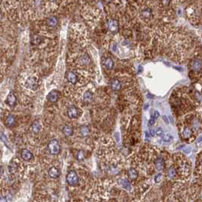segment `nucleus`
Here are the masks:
<instances>
[{
	"label": "nucleus",
	"mask_w": 202,
	"mask_h": 202,
	"mask_svg": "<svg viewBox=\"0 0 202 202\" xmlns=\"http://www.w3.org/2000/svg\"><path fill=\"white\" fill-rule=\"evenodd\" d=\"M5 103L9 107H13L15 106L16 103H17V97H16V96L15 95V93L13 92H10L8 94L6 100H5Z\"/></svg>",
	"instance_id": "6"
},
{
	"label": "nucleus",
	"mask_w": 202,
	"mask_h": 202,
	"mask_svg": "<svg viewBox=\"0 0 202 202\" xmlns=\"http://www.w3.org/2000/svg\"><path fill=\"white\" fill-rule=\"evenodd\" d=\"M141 15L144 18H147V19H150L152 16V10L149 8H146V9H143L141 11Z\"/></svg>",
	"instance_id": "20"
},
{
	"label": "nucleus",
	"mask_w": 202,
	"mask_h": 202,
	"mask_svg": "<svg viewBox=\"0 0 202 202\" xmlns=\"http://www.w3.org/2000/svg\"><path fill=\"white\" fill-rule=\"evenodd\" d=\"M154 166H155L156 169L157 170H162L164 167V161L162 158H157V160L154 161Z\"/></svg>",
	"instance_id": "17"
},
{
	"label": "nucleus",
	"mask_w": 202,
	"mask_h": 202,
	"mask_svg": "<svg viewBox=\"0 0 202 202\" xmlns=\"http://www.w3.org/2000/svg\"><path fill=\"white\" fill-rule=\"evenodd\" d=\"M48 151H49V153L52 155L59 154V153L60 152V145L59 141L56 139L50 141L48 144Z\"/></svg>",
	"instance_id": "2"
},
{
	"label": "nucleus",
	"mask_w": 202,
	"mask_h": 202,
	"mask_svg": "<svg viewBox=\"0 0 202 202\" xmlns=\"http://www.w3.org/2000/svg\"><path fill=\"white\" fill-rule=\"evenodd\" d=\"M81 63L85 65H87L91 63V59H90L88 55L85 54L84 56H82V57L81 58Z\"/></svg>",
	"instance_id": "26"
},
{
	"label": "nucleus",
	"mask_w": 202,
	"mask_h": 202,
	"mask_svg": "<svg viewBox=\"0 0 202 202\" xmlns=\"http://www.w3.org/2000/svg\"><path fill=\"white\" fill-rule=\"evenodd\" d=\"M62 132H63V134H64L66 137H71V136H72V135H73L74 130L71 126L65 125V126L63 127V129H62Z\"/></svg>",
	"instance_id": "14"
},
{
	"label": "nucleus",
	"mask_w": 202,
	"mask_h": 202,
	"mask_svg": "<svg viewBox=\"0 0 202 202\" xmlns=\"http://www.w3.org/2000/svg\"><path fill=\"white\" fill-rule=\"evenodd\" d=\"M163 119L164 120V122H166L167 124H169V119H168L167 115H163Z\"/></svg>",
	"instance_id": "35"
},
{
	"label": "nucleus",
	"mask_w": 202,
	"mask_h": 202,
	"mask_svg": "<svg viewBox=\"0 0 202 202\" xmlns=\"http://www.w3.org/2000/svg\"><path fill=\"white\" fill-rule=\"evenodd\" d=\"M93 100V93L90 91H86L84 94V100L86 103H91Z\"/></svg>",
	"instance_id": "23"
},
{
	"label": "nucleus",
	"mask_w": 202,
	"mask_h": 202,
	"mask_svg": "<svg viewBox=\"0 0 202 202\" xmlns=\"http://www.w3.org/2000/svg\"><path fill=\"white\" fill-rule=\"evenodd\" d=\"M21 158L23 160H26V161H30V160L33 159V154L27 149L22 150L21 153Z\"/></svg>",
	"instance_id": "7"
},
{
	"label": "nucleus",
	"mask_w": 202,
	"mask_h": 202,
	"mask_svg": "<svg viewBox=\"0 0 202 202\" xmlns=\"http://www.w3.org/2000/svg\"><path fill=\"white\" fill-rule=\"evenodd\" d=\"M80 133L81 135L83 136V137H88L91 134V131H90V129L88 128V126L87 125H82V126L80 128Z\"/></svg>",
	"instance_id": "18"
},
{
	"label": "nucleus",
	"mask_w": 202,
	"mask_h": 202,
	"mask_svg": "<svg viewBox=\"0 0 202 202\" xmlns=\"http://www.w3.org/2000/svg\"><path fill=\"white\" fill-rule=\"evenodd\" d=\"M86 157V154H85V152L83 150H80V151H78V153L76 154V158L78 160H85V158Z\"/></svg>",
	"instance_id": "25"
},
{
	"label": "nucleus",
	"mask_w": 202,
	"mask_h": 202,
	"mask_svg": "<svg viewBox=\"0 0 202 202\" xmlns=\"http://www.w3.org/2000/svg\"><path fill=\"white\" fill-rule=\"evenodd\" d=\"M171 139H172V137L170 135H169L167 136H165L164 138H163V140H164L165 141H167V142H168V141H169L171 140Z\"/></svg>",
	"instance_id": "33"
},
{
	"label": "nucleus",
	"mask_w": 202,
	"mask_h": 202,
	"mask_svg": "<svg viewBox=\"0 0 202 202\" xmlns=\"http://www.w3.org/2000/svg\"><path fill=\"white\" fill-rule=\"evenodd\" d=\"M107 27L109 32L113 34H116L119 30V23L117 22V21L114 20V19H109L107 21Z\"/></svg>",
	"instance_id": "3"
},
{
	"label": "nucleus",
	"mask_w": 202,
	"mask_h": 202,
	"mask_svg": "<svg viewBox=\"0 0 202 202\" xmlns=\"http://www.w3.org/2000/svg\"><path fill=\"white\" fill-rule=\"evenodd\" d=\"M25 85L26 87L31 89V90H36L38 87V81L37 78L34 77V76H31L27 78V79L25 81Z\"/></svg>",
	"instance_id": "4"
},
{
	"label": "nucleus",
	"mask_w": 202,
	"mask_h": 202,
	"mask_svg": "<svg viewBox=\"0 0 202 202\" xmlns=\"http://www.w3.org/2000/svg\"><path fill=\"white\" fill-rule=\"evenodd\" d=\"M18 171V165L15 162H11L9 166V172L11 174H15Z\"/></svg>",
	"instance_id": "21"
},
{
	"label": "nucleus",
	"mask_w": 202,
	"mask_h": 202,
	"mask_svg": "<svg viewBox=\"0 0 202 202\" xmlns=\"http://www.w3.org/2000/svg\"><path fill=\"white\" fill-rule=\"evenodd\" d=\"M191 68H192V69L195 70V71H199L201 68V62L200 60H195V61L192 62V64H191Z\"/></svg>",
	"instance_id": "22"
},
{
	"label": "nucleus",
	"mask_w": 202,
	"mask_h": 202,
	"mask_svg": "<svg viewBox=\"0 0 202 202\" xmlns=\"http://www.w3.org/2000/svg\"><path fill=\"white\" fill-rule=\"evenodd\" d=\"M153 116L155 117L156 119H158V118H159V116H160V113H159V112L154 111V113H153Z\"/></svg>",
	"instance_id": "34"
},
{
	"label": "nucleus",
	"mask_w": 202,
	"mask_h": 202,
	"mask_svg": "<svg viewBox=\"0 0 202 202\" xmlns=\"http://www.w3.org/2000/svg\"><path fill=\"white\" fill-rule=\"evenodd\" d=\"M155 120H156V119H155V117L153 116V115H152L151 116V119L149 120V122H148V125H149V126H151V125H152L155 122Z\"/></svg>",
	"instance_id": "32"
},
{
	"label": "nucleus",
	"mask_w": 202,
	"mask_h": 202,
	"mask_svg": "<svg viewBox=\"0 0 202 202\" xmlns=\"http://www.w3.org/2000/svg\"><path fill=\"white\" fill-rule=\"evenodd\" d=\"M145 135H146V137H147V138H149V137L151 136V135H149V133H148V132H147V131H146V132H145Z\"/></svg>",
	"instance_id": "38"
},
{
	"label": "nucleus",
	"mask_w": 202,
	"mask_h": 202,
	"mask_svg": "<svg viewBox=\"0 0 202 202\" xmlns=\"http://www.w3.org/2000/svg\"><path fill=\"white\" fill-rule=\"evenodd\" d=\"M5 124L7 126L9 127H13L15 124V118L13 115H9L7 116L6 119H5Z\"/></svg>",
	"instance_id": "15"
},
{
	"label": "nucleus",
	"mask_w": 202,
	"mask_h": 202,
	"mask_svg": "<svg viewBox=\"0 0 202 202\" xmlns=\"http://www.w3.org/2000/svg\"><path fill=\"white\" fill-rule=\"evenodd\" d=\"M183 135H184V136L185 137V138H189V137L191 136V131L189 129L186 128V129H185V130L183 131Z\"/></svg>",
	"instance_id": "29"
},
{
	"label": "nucleus",
	"mask_w": 202,
	"mask_h": 202,
	"mask_svg": "<svg viewBox=\"0 0 202 202\" xmlns=\"http://www.w3.org/2000/svg\"><path fill=\"white\" fill-rule=\"evenodd\" d=\"M103 65L108 69H113L114 67V62L110 57L105 58L103 59Z\"/></svg>",
	"instance_id": "12"
},
{
	"label": "nucleus",
	"mask_w": 202,
	"mask_h": 202,
	"mask_svg": "<svg viewBox=\"0 0 202 202\" xmlns=\"http://www.w3.org/2000/svg\"><path fill=\"white\" fill-rule=\"evenodd\" d=\"M1 139H2V141H3V142L5 143V144L6 145L7 147H9V141H8V139H7V137L6 135H5L3 132H1Z\"/></svg>",
	"instance_id": "28"
},
{
	"label": "nucleus",
	"mask_w": 202,
	"mask_h": 202,
	"mask_svg": "<svg viewBox=\"0 0 202 202\" xmlns=\"http://www.w3.org/2000/svg\"><path fill=\"white\" fill-rule=\"evenodd\" d=\"M67 114L70 119H76L78 118L80 114H79V110L77 107H75V106H70L68 108L67 110Z\"/></svg>",
	"instance_id": "5"
},
{
	"label": "nucleus",
	"mask_w": 202,
	"mask_h": 202,
	"mask_svg": "<svg viewBox=\"0 0 202 202\" xmlns=\"http://www.w3.org/2000/svg\"><path fill=\"white\" fill-rule=\"evenodd\" d=\"M110 87L113 91H119L121 87H122V84L120 82V81H119L118 79H113L110 82Z\"/></svg>",
	"instance_id": "11"
},
{
	"label": "nucleus",
	"mask_w": 202,
	"mask_h": 202,
	"mask_svg": "<svg viewBox=\"0 0 202 202\" xmlns=\"http://www.w3.org/2000/svg\"><path fill=\"white\" fill-rule=\"evenodd\" d=\"M190 151H191V149H190V148L184 149V152H185V153H190Z\"/></svg>",
	"instance_id": "36"
},
{
	"label": "nucleus",
	"mask_w": 202,
	"mask_h": 202,
	"mask_svg": "<svg viewBox=\"0 0 202 202\" xmlns=\"http://www.w3.org/2000/svg\"><path fill=\"white\" fill-rule=\"evenodd\" d=\"M66 181L69 185H71V186L77 185L79 182V178L77 173L75 170L69 171L66 175Z\"/></svg>",
	"instance_id": "1"
},
{
	"label": "nucleus",
	"mask_w": 202,
	"mask_h": 202,
	"mask_svg": "<svg viewBox=\"0 0 202 202\" xmlns=\"http://www.w3.org/2000/svg\"><path fill=\"white\" fill-rule=\"evenodd\" d=\"M48 174L52 179H57L59 176V170L56 167H52L51 168H49Z\"/></svg>",
	"instance_id": "10"
},
{
	"label": "nucleus",
	"mask_w": 202,
	"mask_h": 202,
	"mask_svg": "<svg viewBox=\"0 0 202 202\" xmlns=\"http://www.w3.org/2000/svg\"><path fill=\"white\" fill-rule=\"evenodd\" d=\"M156 135H157V136H160V137H162V136H163L164 133H163V129H161V128H159V129H157V130L156 131Z\"/></svg>",
	"instance_id": "30"
},
{
	"label": "nucleus",
	"mask_w": 202,
	"mask_h": 202,
	"mask_svg": "<svg viewBox=\"0 0 202 202\" xmlns=\"http://www.w3.org/2000/svg\"><path fill=\"white\" fill-rule=\"evenodd\" d=\"M31 130L33 133H38L41 130V123L39 121H35L31 125Z\"/></svg>",
	"instance_id": "16"
},
{
	"label": "nucleus",
	"mask_w": 202,
	"mask_h": 202,
	"mask_svg": "<svg viewBox=\"0 0 202 202\" xmlns=\"http://www.w3.org/2000/svg\"><path fill=\"white\" fill-rule=\"evenodd\" d=\"M128 176L129 179L131 180H135L138 177V173L136 171L135 169L134 168H130L128 170Z\"/></svg>",
	"instance_id": "13"
},
{
	"label": "nucleus",
	"mask_w": 202,
	"mask_h": 202,
	"mask_svg": "<svg viewBox=\"0 0 202 202\" xmlns=\"http://www.w3.org/2000/svg\"><path fill=\"white\" fill-rule=\"evenodd\" d=\"M67 80L69 83H71V85H75L78 81V78L73 71H69L67 72Z\"/></svg>",
	"instance_id": "8"
},
{
	"label": "nucleus",
	"mask_w": 202,
	"mask_h": 202,
	"mask_svg": "<svg viewBox=\"0 0 202 202\" xmlns=\"http://www.w3.org/2000/svg\"><path fill=\"white\" fill-rule=\"evenodd\" d=\"M175 175H176V171H175V169L174 168L171 167V168H169L168 169V171H167V176H168V178H169V179L174 178Z\"/></svg>",
	"instance_id": "27"
},
{
	"label": "nucleus",
	"mask_w": 202,
	"mask_h": 202,
	"mask_svg": "<svg viewBox=\"0 0 202 202\" xmlns=\"http://www.w3.org/2000/svg\"><path fill=\"white\" fill-rule=\"evenodd\" d=\"M49 102L56 103L59 100V92L57 91H53L49 93V95L47 97Z\"/></svg>",
	"instance_id": "9"
},
{
	"label": "nucleus",
	"mask_w": 202,
	"mask_h": 202,
	"mask_svg": "<svg viewBox=\"0 0 202 202\" xmlns=\"http://www.w3.org/2000/svg\"><path fill=\"white\" fill-rule=\"evenodd\" d=\"M202 140V137H200V138L198 139V142H200V141Z\"/></svg>",
	"instance_id": "39"
},
{
	"label": "nucleus",
	"mask_w": 202,
	"mask_h": 202,
	"mask_svg": "<svg viewBox=\"0 0 202 202\" xmlns=\"http://www.w3.org/2000/svg\"><path fill=\"white\" fill-rule=\"evenodd\" d=\"M119 183L122 185V186L126 190H131V185L129 183V182L125 179H122L119 180Z\"/></svg>",
	"instance_id": "24"
},
{
	"label": "nucleus",
	"mask_w": 202,
	"mask_h": 202,
	"mask_svg": "<svg viewBox=\"0 0 202 202\" xmlns=\"http://www.w3.org/2000/svg\"><path fill=\"white\" fill-rule=\"evenodd\" d=\"M162 174L161 173H160V174H157V175H156L155 178H154V181H155V182H160V180H161V179H162Z\"/></svg>",
	"instance_id": "31"
},
{
	"label": "nucleus",
	"mask_w": 202,
	"mask_h": 202,
	"mask_svg": "<svg viewBox=\"0 0 202 202\" xmlns=\"http://www.w3.org/2000/svg\"><path fill=\"white\" fill-rule=\"evenodd\" d=\"M147 108H148V104H147V105H146V107H144V109H147Z\"/></svg>",
	"instance_id": "40"
},
{
	"label": "nucleus",
	"mask_w": 202,
	"mask_h": 202,
	"mask_svg": "<svg viewBox=\"0 0 202 202\" xmlns=\"http://www.w3.org/2000/svg\"><path fill=\"white\" fill-rule=\"evenodd\" d=\"M154 134H155V132H154L153 130H151V131H150V135H151V136H154Z\"/></svg>",
	"instance_id": "37"
},
{
	"label": "nucleus",
	"mask_w": 202,
	"mask_h": 202,
	"mask_svg": "<svg viewBox=\"0 0 202 202\" xmlns=\"http://www.w3.org/2000/svg\"><path fill=\"white\" fill-rule=\"evenodd\" d=\"M47 25H49V27H56L58 25L57 18H56V17H54V16L49 17V18L47 19Z\"/></svg>",
	"instance_id": "19"
}]
</instances>
